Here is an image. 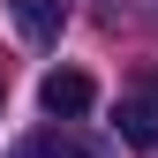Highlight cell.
<instances>
[{"label":"cell","instance_id":"1","mask_svg":"<svg viewBox=\"0 0 158 158\" xmlns=\"http://www.w3.org/2000/svg\"><path fill=\"white\" fill-rule=\"evenodd\" d=\"M121 143L128 151H158V75H143V83H128L121 90Z\"/></svg>","mask_w":158,"mask_h":158},{"label":"cell","instance_id":"2","mask_svg":"<svg viewBox=\"0 0 158 158\" xmlns=\"http://www.w3.org/2000/svg\"><path fill=\"white\" fill-rule=\"evenodd\" d=\"M38 106H45L53 121H75V113H90V106H98V83H90L83 68H53L45 83H38Z\"/></svg>","mask_w":158,"mask_h":158},{"label":"cell","instance_id":"3","mask_svg":"<svg viewBox=\"0 0 158 158\" xmlns=\"http://www.w3.org/2000/svg\"><path fill=\"white\" fill-rule=\"evenodd\" d=\"M8 15H15V30L30 38V45H53L68 23V0H8Z\"/></svg>","mask_w":158,"mask_h":158},{"label":"cell","instance_id":"4","mask_svg":"<svg viewBox=\"0 0 158 158\" xmlns=\"http://www.w3.org/2000/svg\"><path fill=\"white\" fill-rule=\"evenodd\" d=\"M8 158H106V151L83 143V135H68V128H38V135H23Z\"/></svg>","mask_w":158,"mask_h":158},{"label":"cell","instance_id":"5","mask_svg":"<svg viewBox=\"0 0 158 158\" xmlns=\"http://www.w3.org/2000/svg\"><path fill=\"white\" fill-rule=\"evenodd\" d=\"M0 98H8V83H0Z\"/></svg>","mask_w":158,"mask_h":158}]
</instances>
